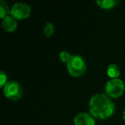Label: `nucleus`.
Segmentation results:
<instances>
[{
  "label": "nucleus",
  "instance_id": "nucleus-1",
  "mask_svg": "<svg viewBox=\"0 0 125 125\" xmlns=\"http://www.w3.org/2000/svg\"><path fill=\"white\" fill-rule=\"evenodd\" d=\"M90 113L99 119H105L113 114L115 105L109 96L103 94H96L92 96L89 102Z\"/></svg>",
  "mask_w": 125,
  "mask_h": 125
},
{
  "label": "nucleus",
  "instance_id": "nucleus-2",
  "mask_svg": "<svg viewBox=\"0 0 125 125\" xmlns=\"http://www.w3.org/2000/svg\"><path fill=\"white\" fill-rule=\"evenodd\" d=\"M66 64L69 73L73 77L81 76L87 70L85 60L79 55H71V57L66 62Z\"/></svg>",
  "mask_w": 125,
  "mask_h": 125
},
{
  "label": "nucleus",
  "instance_id": "nucleus-3",
  "mask_svg": "<svg viewBox=\"0 0 125 125\" xmlns=\"http://www.w3.org/2000/svg\"><path fill=\"white\" fill-rule=\"evenodd\" d=\"M123 91H124V83L120 79H111L106 82L105 92L109 97L118 98L123 94Z\"/></svg>",
  "mask_w": 125,
  "mask_h": 125
},
{
  "label": "nucleus",
  "instance_id": "nucleus-4",
  "mask_svg": "<svg viewBox=\"0 0 125 125\" xmlns=\"http://www.w3.org/2000/svg\"><path fill=\"white\" fill-rule=\"evenodd\" d=\"M4 94L8 99L16 101L21 98L23 92L21 85L17 82L10 81L8 82L4 87Z\"/></svg>",
  "mask_w": 125,
  "mask_h": 125
},
{
  "label": "nucleus",
  "instance_id": "nucleus-5",
  "mask_svg": "<svg viewBox=\"0 0 125 125\" xmlns=\"http://www.w3.org/2000/svg\"><path fill=\"white\" fill-rule=\"evenodd\" d=\"M11 16L15 19L22 20L28 17L31 14V8L25 3H16L10 9Z\"/></svg>",
  "mask_w": 125,
  "mask_h": 125
},
{
  "label": "nucleus",
  "instance_id": "nucleus-6",
  "mask_svg": "<svg viewBox=\"0 0 125 125\" xmlns=\"http://www.w3.org/2000/svg\"><path fill=\"white\" fill-rule=\"evenodd\" d=\"M75 125H95V121L90 114L80 112L74 118Z\"/></svg>",
  "mask_w": 125,
  "mask_h": 125
},
{
  "label": "nucleus",
  "instance_id": "nucleus-7",
  "mask_svg": "<svg viewBox=\"0 0 125 125\" xmlns=\"http://www.w3.org/2000/svg\"><path fill=\"white\" fill-rule=\"evenodd\" d=\"M3 28L7 32H13L17 28V21L13 16H8L2 21Z\"/></svg>",
  "mask_w": 125,
  "mask_h": 125
},
{
  "label": "nucleus",
  "instance_id": "nucleus-8",
  "mask_svg": "<svg viewBox=\"0 0 125 125\" xmlns=\"http://www.w3.org/2000/svg\"><path fill=\"white\" fill-rule=\"evenodd\" d=\"M107 75L109 77H111V79H116L120 75V70L119 68L116 64L112 63L110 64L107 68Z\"/></svg>",
  "mask_w": 125,
  "mask_h": 125
},
{
  "label": "nucleus",
  "instance_id": "nucleus-9",
  "mask_svg": "<svg viewBox=\"0 0 125 125\" xmlns=\"http://www.w3.org/2000/svg\"><path fill=\"white\" fill-rule=\"evenodd\" d=\"M96 3H97L98 5H99V7L104 10L111 9L117 4V2L115 0H97Z\"/></svg>",
  "mask_w": 125,
  "mask_h": 125
},
{
  "label": "nucleus",
  "instance_id": "nucleus-10",
  "mask_svg": "<svg viewBox=\"0 0 125 125\" xmlns=\"http://www.w3.org/2000/svg\"><path fill=\"white\" fill-rule=\"evenodd\" d=\"M9 13H10V10L9 9L8 4L4 0H0V17L4 19L8 16Z\"/></svg>",
  "mask_w": 125,
  "mask_h": 125
},
{
  "label": "nucleus",
  "instance_id": "nucleus-11",
  "mask_svg": "<svg viewBox=\"0 0 125 125\" xmlns=\"http://www.w3.org/2000/svg\"><path fill=\"white\" fill-rule=\"evenodd\" d=\"M54 33V26L52 22H46L44 28V34L45 37H51Z\"/></svg>",
  "mask_w": 125,
  "mask_h": 125
},
{
  "label": "nucleus",
  "instance_id": "nucleus-12",
  "mask_svg": "<svg viewBox=\"0 0 125 125\" xmlns=\"http://www.w3.org/2000/svg\"><path fill=\"white\" fill-rule=\"evenodd\" d=\"M70 57H71L70 53L68 52H66V51H62V52H61L60 54H59V58H60V60L63 62H67L69 60H70Z\"/></svg>",
  "mask_w": 125,
  "mask_h": 125
},
{
  "label": "nucleus",
  "instance_id": "nucleus-13",
  "mask_svg": "<svg viewBox=\"0 0 125 125\" xmlns=\"http://www.w3.org/2000/svg\"><path fill=\"white\" fill-rule=\"evenodd\" d=\"M7 82H7V75H6V74L4 71H0V87L4 88V87L6 85Z\"/></svg>",
  "mask_w": 125,
  "mask_h": 125
},
{
  "label": "nucleus",
  "instance_id": "nucleus-14",
  "mask_svg": "<svg viewBox=\"0 0 125 125\" xmlns=\"http://www.w3.org/2000/svg\"><path fill=\"white\" fill-rule=\"evenodd\" d=\"M123 120H124V122H125V110L123 111Z\"/></svg>",
  "mask_w": 125,
  "mask_h": 125
}]
</instances>
